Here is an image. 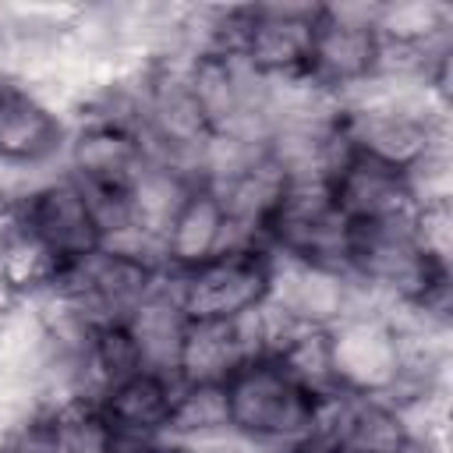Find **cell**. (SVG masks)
Here are the masks:
<instances>
[{
  "instance_id": "18",
  "label": "cell",
  "mask_w": 453,
  "mask_h": 453,
  "mask_svg": "<svg viewBox=\"0 0 453 453\" xmlns=\"http://www.w3.org/2000/svg\"><path fill=\"white\" fill-rule=\"evenodd\" d=\"M223 425H230L223 386H188V382H180L166 442H180V439H191V435H202V432H212V428H223Z\"/></svg>"
},
{
  "instance_id": "10",
  "label": "cell",
  "mask_w": 453,
  "mask_h": 453,
  "mask_svg": "<svg viewBox=\"0 0 453 453\" xmlns=\"http://www.w3.org/2000/svg\"><path fill=\"white\" fill-rule=\"evenodd\" d=\"M329 386L343 393L393 396L400 386V340L386 311H361L326 329Z\"/></svg>"
},
{
  "instance_id": "6",
  "label": "cell",
  "mask_w": 453,
  "mask_h": 453,
  "mask_svg": "<svg viewBox=\"0 0 453 453\" xmlns=\"http://www.w3.org/2000/svg\"><path fill=\"white\" fill-rule=\"evenodd\" d=\"M361 311L382 308H375L343 269L287 262L273 255V283L262 308V319L273 333H326Z\"/></svg>"
},
{
  "instance_id": "19",
  "label": "cell",
  "mask_w": 453,
  "mask_h": 453,
  "mask_svg": "<svg viewBox=\"0 0 453 453\" xmlns=\"http://www.w3.org/2000/svg\"><path fill=\"white\" fill-rule=\"evenodd\" d=\"M53 432L60 453H124L92 403L53 407Z\"/></svg>"
},
{
  "instance_id": "13",
  "label": "cell",
  "mask_w": 453,
  "mask_h": 453,
  "mask_svg": "<svg viewBox=\"0 0 453 453\" xmlns=\"http://www.w3.org/2000/svg\"><path fill=\"white\" fill-rule=\"evenodd\" d=\"M177 389H180L177 379L138 368L120 382L106 386L92 400V407L99 411L103 425L110 428V435L124 453H142L149 446L166 442Z\"/></svg>"
},
{
  "instance_id": "21",
  "label": "cell",
  "mask_w": 453,
  "mask_h": 453,
  "mask_svg": "<svg viewBox=\"0 0 453 453\" xmlns=\"http://www.w3.org/2000/svg\"><path fill=\"white\" fill-rule=\"evenodd\" d=\"M0 453H60L53 407H35L0 435Z\"/></svg>"
},
{
  "instance_id": "16",
  "label": "cell",
  "mask_w": 453,
  "mask_h": 453,
  "mask_svg": "<svg viewBox=\"0 0 453 453\" xmlns=\"http://www.w3.org/2000/svg\"><path fill=\"white\" fill-rule=\"evenodd\" d=\"M230 244H237V241L230 234L219 198L202 180H195L191 191L184 195V202L177 205L170 226L159 237V262L166 273H184Z\"/></svg>"
},
{
  "instance_id": "9",
  "label": "cell",
  "mask_w": 453,
  "mask_h": 453,
  "mask_svg": "<svg viewBox=\"0 0 453 453\" xmlns=\"http://www.w3.org/2000/svg\"><path fill=\"white\" fill-rule=\"evenodd\" d=\"M347 216L336 209L326 184H287L276 212L265 223L262 244L287 262L343 269Z\"/></svg>"
},
{
  "instance_id": "17",
  "label": "cell",
  "mask_w": 453,
  "mask_h": 453,
  "mask_svg": "<svg viewBox=\"0 0 453 453\" xmlns=\"http://www.w3.org/2000/svg\"><path fill=\"white\" fill-rule=\"evenodd\" d=\"M188 326H191V319L184 315L177 290H173V280L166 273V280L131 311V319L124 322V333H127L142 368L177 379Z\"/></svg>"
},
{
  "instance_id": "8",
  "label": "cell",
  "mask_w": 453,
  "mask_h": 453,
  "mask_svg": "<svg viewBox=\"0 0 453 453\" xmlns=\"http://www.w3.org/2000/svg\"><path fill=\"white\" fill-rule=\"evenodd\" d=\"M188 81L212 138L265 142L273 81L255 74L237 53H195L188 60Z\"/></svg>"
},
{
  "instance_id": "15",
  "label": "cell",
  "mask_w": 453,
  "mask_h": 453,
  "mask_svg": "<svg viewBox=\"0 0 453 453\" xmlns=\"http://www.w3.org/2000/svg\"><path fill=\"white\" fill-rule=\"evenodd\" d=\"M262 350H265L262 311L248 319H230V322H191L180 347L177 382L223 386L244 361H251Z\"/></svg>"
},
{
  "instance_id": "2",
  "label": "cell",
  "mask_w": 453,
  "mask_h": 453,
  "mask_svg": "<svg viewBox=\"0 0 453 453\" xmlns=\"http://www.w3.org/2000/svg\"><path fill=\"white\" fill-rule=\"evenodd\" d=\"M322 396L326 393L273 350L255 354L223 382L230 428L262 449L308 439L315 432Z\"/></svg>"
},
{
  "instance_id": "1",
  "label": "cell",
  "mask_w": 453,
  "mask_h": 453,
  "mask_svg": "<svg viewBox=\"0 0 453 453\" xmlns=\"http://www.w3.org/2000/svg\"><path fill=\"white\" fill-rule=\"evenodd\" d=\"M453 88L418 74L379 71L340 99V127L350 149L400 170L449 149Z\"/></svg>"
},
{
  "instance_id": "14",
  "label": "cell",
  "mask_w": 453,
  "mask_h": 453,
  "mask_svg": "<svg viewBox=\"0 0 453 453\" xmlns=\"http://www.w3.org/2000/svg\"><path fill=\"white\" fill-rule=\"evenodd\" d=\"M326 188H329L336 209L347 216V223L411 216L414 205H418L407 170H400L393 163H382L368 152H357L350 145L336 159Z\"/></svg>"
},
{
  "instance_id": "22",
  "label": "cell",
  "mask_w": 453,
  "mask_h": 453,
  "mask_svg": "<svg viewBox=\"0 0 453 453\" xmlns=\"http://www.w3.org/2000/svg\"><path fill=\"white\" fill-rule=\"evenodd\" d=\"M265 453H329L315 435H308V439H294V442H283V446H269Z\"/></svg>"
},
{
  "instance_id": "11",
  "label": "cell",
  "mask_w": 453,
  "mask_h": 453,
  "mask_svg": "<svg viewBox=\"0 0 453 453\" xmlns=\"http://www.w3.org/2000/svg\"><path fill=\"white\" fill-rule=\"evenodd\" d=\"M319 4H237L234 50L269 81L304 78Z\"/></svg>"
},
{
  "instance_id": "3",
  "label": "cell",
  "mask_w": 453,
  "mask_h": 453,
  "mask_svg": "<svg viewBox=\"0 0 453 453\" xmlns=\"http://www.w3.org/2000/svg\"><path fill=\"white\" fill-rule=\"evenodd\" d=\"M166 280V269L142 251L103 244L99 251L85 255L81 262L57 273L42 290L50 301L64 304L88 326H124L131 311Z\"/></svg>"
},
{
  "instance_id": "20",
  "label": "cell",
  "mask_w": 453,
  "mask_h": 453,
  "mask_svg": "<svg viewBox=\"0 0 453 453\" xmlns=\"http://www.w3.org/2000/svg\"><path fill=\"white\" fill-rule=\"evenodd\" d=\"M414 234L425 255L453 269V198H428L414 205Z\"/></svg>"
},
{
  "instance_id": "12",
  "label": "cell",
  "mask_w": 453,
  "mask_h": 453,
  "mask_svg": "<svg viewBox=\"0 0 453 453\" xmlns=\"http://www.w3.org/2000/svg\"><path fill=\"white\" fill-rule=\"evenodd\" d=\"M329 453H407L411 428L389 396L333 389L319 403L315 432Z\"/></svg>"
},
{
  "instance_id": "5",
  "label": "cell",
  "mask_w": 453,
  "mask_h": 453,
  "mask_svg": "<svg viewBox=\"0 0 453 453\" xmlns=\"http://www.w3.org/2000/svg\"><path fill=\"white\" fill-rule=\"evenodd\" d=\"M170 280L191 322L248 319L269 301L273 255L265 244H230L184 273H170Z\"/></svg>"
},
{
  "instance_id": "4",
  "label": "cell",
  "mask_w": 453,
  "mask_h": 453,
  "mask_svg": "<svg viewBox=\"0 0 453 453\" xmlns=\"http://www.w3.org/2000/svg\"><path fill=\"white\" fill-rule=\"evenodd\" d=\"M71 117L32 81L0 67V170L25 184L64 166Z\"/></svg>"
},
{
  "instance_id": "7",
  "label": "cell",
  "mask_w": 453,
  "mask_h": 453,
  "mask_svg": "<svg viewBox=\"0 0 453 453\" xmlns=\"http://www.w3.org/2000/svg\"><path fill=\"white\" fill-rule=\"evenodd\" d=\"M382 67V39L375 28V4H319L311 21V46L304 81L343 99Z\"/></svg>"
}]
</instances>
